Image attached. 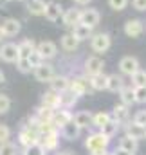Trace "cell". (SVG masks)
Wrapping results in <instances>:
<instances>
[{
	"mask_svg": "<svg viewBox=\"0 0 146 155\" xmlns=\"http://www.w3.org/2000/svg\"><path fill=\"white\" fill-rule=\"evenodd\" d=\"M60 132H61V135H63L67 141H74V139H78V137H79V134H81V126H79V124H76V123H74V119H72V121H69V123L60 130Z\"/></svg>",
	"mask_w": 146,
	"mask_h": 155,
	"instance_id": "15",
	"label": "cell"
},
{
	"mask_svg": "<svg viewBox=\"0 0 146 155\" xmlns=\"http://www.w3.org/2000/svg\"><path fill=\"white\" fill-rule=\"evenodd\" d=\"M60 97H61V108H72L76 105V101H78V96L74 94L71 88L60 92Z\"/></svg>",
	"mask_w": 146,
	"mask_h": 155,
	"instance_id": "27",
	"label": "cell"
},
{
	"mask_svg": "<svg viewBox=\"0 0 146 155\" xmlns=\"http://www.w3.org/2000/svg\"><path fill=\"white\" fill-rule=\"evenodd\" d=\"M18 143L27 148L31 144H36L40 143V123H38L35 117H31L18 132Z\"/></svg>",
	"mask_w": 146,
	"mask_h": 155,
	"instance_id": "1",
	"label": "cell"
},
{
	"mask_svg": "<svg viewBox=\"0 0 146 155\" xmlns=\"http://www.w3.org/2000/svg\"><path fill=\"white\" fill-rule=\"evenodd\" d=\"M108 144H110V137L103 135L101 132L90 134V135L87 137V141H85V148H87L88 152H92V150H99V148H108Z\"/></svg>",
	"mask_w": 146,
	"mask_h": 155,
	"instance_id": "3",
	"label": "cell"
},
{
	"mask_svg": "<svg viewBox=\"0 0 146 155\" xmlns=\"http://www.w3.org/2000/svg\"><path fill=\"white\" fill-rule=\"evenodd\" d=\"M92 114L88 112V110H79V112H76L74 114V123L76 124H79L81 128H88V126H92Z\"/></svg>",
	"mask_w": 146,
	"mask_h": 155,
	"instance_id": "21",
	"label": "cell"
},
{
	"mask_svg": "<svg viewBox=\"0 0 146 155\" xmlns=\"http://www.w3.org/2000/svg\"><path fill=\"white\" fill-rule=\"evenodd\" d=\"M126 135H130L132 139H137V141L146 139V126H141L137 123H130V124H126Z\"/></svg>",
	"mask_w": 146,
	"mask_h": 155,
	"instance_id": "20",
	"label": "cell"
},
{
	"mask_svg": "<svg viewBox=\"0 0 146 155\" xmlns=\"http://www.w3.org/2000/svg\"><path fill=\"white\" fill-rule=\"evenodd\" d=\"M79 16H81V11H78V9H67V11L63 13V16H61L63 25L74 27L76 24H79Z\"/></svg>",
	"mask_w": 146,
	"mask_h": 155,
	"instance_id": "22",
	"label": "cell"
},
{
	"mask_svg": "<svg viewBox=\"0 0 146 155\" xmlns=\"http://www.w3.org/2000/svg\"><path fill=\"white\" fill-rule=\"evenodd\" d=\"M78 45H79V40L76 38L72 33L61 36V49H63V51H67V52H74V51L78 49Z\"/></svg>",
	"mask_w": 146,
	"mask_h": 155,
	"instance_id": "25",
	"label": "cell"
},
{
	"mask_svg": "<svg viewBox=\"0 0 146 155\" xmlns=\"http://www.w3.org/2000/svg\"><path fill=\"white\" fill-rule=\"evenodd\" d=\"M79 22L94 29V27H96V25L99 24V13H98L96 9H85V11H81Z\"/></svg>",
	"mask_w": 146,
	"mask_h": 155,
	"instance_id": "14",
	"label": "cell"
},
{
	"mask_svg": "<svg viewBox=\"0 0 146 155\" xmlns=\"http://www.w3.org/2000/svg\"><path fill=\"white\" fill-rule=\"evenodd\" d=\"M40 144L45 148V152L56 150L58 144H60V132H58V128H52V130H49V132L40 134Z\"/></svg>",
	"mask_w": 146,
	"mask_h": 155,
	"instance_id": "2",
	"label": "cell"
},
{
	"mask_svg": "<svg viewBox=\"0 0 146 155\" xmlns=\"http://www.w3.org/2000/svg\"><path fill=\"white\" fill-rule=\"evenodd\" d=\"M18 51H20V58H29L33 51H36V45L33 40H24L18 43Z\"/></svg>",
	"mask_w": 146,
	"mask_h": 155,
	"instance_id": "31",
	"label": "cell"
},
{
	"mask_svg": "<svg viewBox=\"0 0 146 155\" xmlns=\"http://www.w3.org/2000/svg\"><path fill=\"white\" fill-rule=\"evenodd\" d=\"M123 87H124V79H123V78L117 76V74H110L107 90H110V92H121Z\"/></svg>",
	"mask_w": 146,
	"mask_h": 155,
	"instance_id": "29",
	"label": "cell"
},
{
	"mask_svg": "<svg viewBox=\"0 0 146 155\" xmlns=\"http://www.w3.org/2000/svg\"><path fill=\"white\" fill-rule=\"evenodd\" d=\"M119 71L123 72V74H126V76H134L137 71H139V61H137V58H134V56H124L121 61H119Z\"/></svg>",
	"mask_w": 146,
	"mask_h": 155,
	"instance_id": "9",
	"label": "cell"
},
{
	"mask_svg": "<svg viewBox=\"0 0 146 155\" xmlns=\"http://www.w3.org/2000/svg\"><path fill=\"white\" fill-rule=\"evenodd\" d=\"M52 116H54V110L41 105L40 108H36V112H35L33 117L36 119L38 123H52Z\"/></svg>",
	"mask_w": 146,
	"mask_h": 155,
	"instance_id": "24",
	"label": "cell"
},
{
	"mask_svg": "<svg viewBox=\"0 0 146 155\" xmlns=\"http://www.w3.org/2000/svg\"><path fill=\"white\" fill-rule=\"evenodd\" d=\"M4 38V31H2V27H0V40Z\"/></svg>",
	"mask_w": 146,
	"mask_h": 155,
	"instance_id": "51",
	"label": "cell"
},
{
	"mask_svg": "<svg viewBox=\"0 0 146 155\" xmlns=\"http://www.w3.org/2000/svg\"><path fill=\"white\" fill-rule=\"evenodd\" d=\"M108 5L114 11H123L128 5V0H108Z\"/></svg>",
	"mask_w": 146,
	"mask_h": 155,
	"instance_id": "42",
	"label": "cell"
},
{
	"mask_svg": "<svg viewBox=\"0 0 146 155\" xmlns=\"http://www.w3.org/2000/svg\"><path fill=\"white\" fill-rule=\"evenodd\" d=\"M9 139H11V128L7 124H0V144L9 143Z\"/></svg>",
	"mask_w": 146,
	"mask_h": 155,
	"instance_id": "39",
	"label": "cell"
},
{
	"mask_svg": "<svg viewBox=\"0 0 146 155\" xmlns=\"http://www.w3.org/2000/svg\"><path fill=\"white\" fill-rule=\"evenodd\" d=\"M134 7L137 11H146V0H134Z\"/></svg>",
	"mask_w": 146,
	"mask_h": 155,
	"instance_id": "45",
	"label": "cell"
},
{
	"mask_svg": "<svg viewBox=\"0 0 146 155\" xmlns=\"http://www.w3.org/2000/svg\"><path fill=\"white\" fill-rule=\"evenodd\" d=\"M103 69H105V61L99 56L87 58V61H85V74L87 76H96V74L103 72Z\"/></svg>",
	"mask_w": 146,
	"mask_h": 155,
	"instance_id": "7",
	"label": "cell"
},
{
	"mask_svg": "<svg viewBox=\"0 0 146 155\" xmlns=\"http://www.w3.org/2000/svg\"><path fill=\"white\" fill-rule=\"evenodd\" d=\"M117 148H121V150H124V152H128V153H135L137 148H139V141H137V139H132L130 135H123V137L119 139Z\"/></svg>",
	"mask_w": 146,
	"mask_h": 155,
	"instance_id": "18",
	"label": "cell"
},
{
	"mask_svg": "<svg viewBox=\"0 0 146 155\" xmlns=\"http://www.w3.org/2000/svg\"><path fill=\"white\" fill-rule=\"evenodd\" d=\"M119 94H121V103H123V105L130 107V105L135 103V92H134L132 87H123Z\"/></svg>",
	"mask_w": 146,
	"mask_h": 155,
	"instance_id": "32",
	"label": "cell"
},
{
	"mask_svg": "<svg viewBox=\"0 0 146 155\" xmlns=\"http://www.w3.org/2000/svg\"><path fill=\"white\" fill-rule=\"evenodd\" d=\"M134 123L141 124V126H146V110H141L134 116Z\"/></svg>",
	"mask_w": 146,
	"mask_h": 155,
	"instance_id": "44",
	"label": "cell"
},
{
	"mask_svg": "<svg viewBox=\"0 0 146 155\" xmlns=\"http://www.w3.org/2000/svg\"><path fill=\"white\" fill-rule=\"evenodd\" d=\"M0 60H4L7 63H16L20 60L18 45H15V43H4L0 47Z\"/></svg>",
	"mask_w": 146,
	"mask_h": 155,
	"instance_id": "6",
	"label": "cell"
},
{
	"mask_svg": "<svg viewBox=\"0 0 146 155\" xmlns=\"http://www.w3.org/2000/svg\"><path fill=\"white\" fill-rule=\"evenodd\" d=\"M112 45V40L107 33H98L90 38V47L94 52H107Z\"/></svg>",
	"mask_w": 146,
	"mask_h": 155,
	"instance_id": "5",
	"label": "cell"
},
{
	"mask_svg": "<svg viewBox=\"0 0 146 155\" xmlns=\"http://www.w3.org/2000/svg\"><path fill=\"white\" fill-rule=\"evenodd\" d=\"M132 83H134V87H146V72L144 71H137L134 76H132Z\"/></svg>",
	"mask_w": 146,
	"mask_h": 155,
	"instance_id": "36",
	"label": "cell"
},
{
	"mask_svg": "<svg viewBox=\"0 0 146 155\" xmlns=\"http://www.w3.org/2000/svg\"><path fill=\"white\" fill-rule=\"evenodd\" d=\"M114 155H134V153H128V152H124V150H121V148H115L114 152H112Z\"/></svg>",
	"mask_w": 146,
	"mask_h": 155,
	"instance_id": "47",
	"label": "cell"
},
{
	"mask_svg": "<svg viewBox=\"0 0 146 155\" xmlns=\"http://www.w3.org/2000/svg\"><path fill=\"white\" fill-rule=\"evenodd\" d=\"M9 108H11V99H9V96L0 94V114L9 112Z\"/></svg>",
	"mask_w": 146,
	"mask_h": 155,
	"instance_id": "40",
	"label": "cell"
},
{
	"mask_svg": "<svg viewBox=\"0 0 146 155\" xmlns=\"http://www.w3.org/2000/svg\"><path fill=\"white\" fill-rule=\"evenodd\" d=\"M108 152V148H99V150H92V152H88L90 155H105Z\"/></svg>",
	"mask_w": 146,
	"mask_h": 155,
	"instance_id": "46",
	"label": "cell"
},
{
	"mask_svg": "<svg viewBox=\"0 0 146 155\" xmlns=\"http://www.w3.org/2000/svg\"><path fill=\"white\" fill-rule=\"evenodd\" d=\"M88 79H90V85L94 90H105L108 85V76H105L103 72H99L96 76H88Z\"/></svg>",
	"mask_w": 146,
	"mask_h": 155,
	"instance_id": "28",
	"label": "cell"
},
{
	"mask_svg": "<svg viewBox=\"0 0 146 155\" xmlns=\"http://www.w3.org/2000/svg\"><path fill=\"white\" fill-rule=\"evenodd\" d=\"M72 35L76 36V38L79 40H88V38H92V27H88V25H85V24H76L72 27Z\"/></svg>",
	"mask_w": 146,
	"mask_h": 155,
	"instance_id": "23",
	"label": "cell"
},
{
	"mask_svg": "<svg viewBox=\"0 0 146 155\" xmlns=\"http://www.w3.org/2000/svg\"><path fill=\"white\" fill-rule=\"evenodd\" d=\"M2 31H4V36H15L20 33V22L15 20V18H7L2 22Z\"/></svg>",
	"mask_w": 146,
	"mask_h": 155,
	"instance_id": "17",
	"label": "cell"
},
{
	"mask_svg": "<svg viewBox=\"0 0 146 155\" xmlns=\"http://www.w3.org/2000/svg\"><path fill=\"white\" fill-rule=\"evenodd\" d=\"M0 155H18V148L13 143H4L0 144Z\"/></svg>",
	"mask_w": 146,
	"mask_h": 155,
	"instance_id": "37",
	"label": "cell"
},
{
	"mask_svg": "<svg viewBox=\"0 0 146 155\" xmlns=\"http://www.w3.org/2000/svg\"><path fill=\"white\" fill-rule=\"evenodd\" d=\"M27 9H29V13L31 15H45V9H47V4L43 2V0H29V4H27Z\"/></svg>",
	"mask_w": 146,
	"mask_h": 155,
	"instance_id": "30",
	"label": "cell"
},
{
	"mask_svg": "<svg viewBox=\"0 0 146 155\" xmlns=\"http://www.w3.org/2000/svg\"><path fill=\"white\" fill-rule=\"evenodd\" d=\"M56 155H72V152H69V150H65V152H58Z\"/></svg>",
	"mask_w": 146,
	"mask_h": 155,
	"instance_id": "50",
	"label": "cell"
},
{
	"mask_svg": "<svg viewBox=\"0 0 146 155\" xmlns=\"http://www.w3.org/2000/svg\"><path fill=\"white\" fill-rule=\"evenodd\" d=\"M29 61H31V65L36 69L38 65H41V63H43V58H41V54H40L38 51H33V52H31V56H29Z\"/></svg>",
	"mask_w": 146,
	"mask_h": 155,
	"instance_id": "43",
	"label": "cell"
},
{
	"mask_svg": "<svg viewBox=\"0 0 146 155\" xmlns=\"http://www.w3.org/2000/svg\"><path fill=\"white\" fill-rule=\"evenodd\" d=\"M135 103H146V87H135Z\"/></svg>",
	"mask_w": 146,
	"mask_h": 155,
	"instance_id": "41",
	"label": "cell"
},
{
	"mask_svg": "<svg viewBox=\"0 0 146 155\" xmlns=\"http://www.w3.org/2000/svg\"><path fill=\"white\" fill-rule=\"evenodd\" d=\"M72 114L69 112V108H61V110H54V116H52V124L58 128V130H61L69 121H72Z\"/></svg>",
	"mask_w": 146,
	"mask_h": 155,
	"instance_id": "11",
	"label": "cell"
},
{
	"mask_svg": "<svg viewBox=\"0 0 146 155\" xmlns=\"http://www.w3.org/2000/svg\"><path fill=\"white\" fill-rule=\"evenodd\" d=\"M16 67H18V71H20L22 74H27V72H31V69H35V67L31 65L29 58H20V60L16 61Z\"/></svg>",
	"mask_w": 146,
	"mask_h": 155,
	"instance_id": "38",
	"label": "cell"
},
{
	"mask_svg": "<svg viewBox=\"0 0 146 155\" xmlns=\"http://www.w3.org/2000/svg\"><path fill=\"white\" fill-rule=\"evenodd\" d=\"M41 105L43 107H49V108H52V110H56V108H61V97H60V92H56V90H49V92H45L43 96H41Z\"/></svg>",
	"mask_w": 146,
	"mask_h": 155,
	"instance_id": "10",
	"label": "cell"
},
{
	"mask_svg": "<svg viewBox=\"0 0 146 155\" xmlns=\"http://www.w3.org/2000/svg\"><path fill=\"white\" fill-rule=\"evenodd\" d=\"M69 88L72 90L78 97H79V96H85V94H90V92L94 90V88H92V85H90V79H88V78H83V76L72 78V79H71Z\"/></svg>",
	"mask_w": 146,
	"mask_h": 155,
	"instance_id": "4",
	"label": "cell"
},
{
	"mask_svg": "<svg viewBox=\"0 0 146 155\" xmlns=\"http://www.w3.org/2000/svg\"><path fill=\"white\" fill-rule=\"evenodd\" d=\"M119 126H121V124H119L117 121L110 119L108 123H107V124H105V126H103V128L99 130V132H101L103 135H107V137H110V139H112V137H114V135H115V134L119 132Z\"/></svg>",
	"mask_w": 146,
	"mask_h": 155,
	"instance_id": "33",
	"label": "cell"
},
{
	"mask_svg": "<svg viewBox=\"0 0 146 155\" xmlns=\"http://www.w3.org/2000/svg\"><path fill=\"white\" fill-rule=\"evenodd\" d=\"M4 81H5V74H4V72H2V71H0V85H2V83H4Z\"/></svg>",
	"mask_w": 146,
	"mask_h": 155,
	"instance_id": "49",
	"label": "cell"
},
{
	"mask_svg": "<svg viewBox=\"0 0 146 155\" xmlns=\"http://www.w3.org/2000/svg\"><path fill=\"white\" fill-rule=\"evenodd\" d=\"M105 155H114V153H112V152H107V153H105Z\"/></svg>",
	"mask_w": 146,
	"mask_h": 155,
	"instance_id": "52",
	"label": "cell"
},
{
	"mask_svg": "<svg viewBox=\"0 0 146 155\" xmlns=\"http://www.w3.org/2000/svg\"><path fill=\"white\" fill-rule=\"evenodd\" d=\"M128 117H130V110H128V107L126 105H115L114 107V112H112V119L114 121H117L119 124H124V123H128Z\"/></svg>",
	"mask_w": 146,
	"mask_h": 155,
	"instance_id": "16",
	"label": "cell"
},
{
	"mask_svg": "<svg viewBox=\"0 0 146 155\" xmlns=\"http://www.w3.org/2000/svg\"><path fill=\"white\" fill-rule=\"evenodd\" d=\"M143 31H144V25H143V22L137 20V18L128 20V22L124 24V33H126L130 38H137V36H141Z\"/></svg>",
	"mask_w": 146,
	"mask_h": 155,
	"instance_id": "13",
	"label": "cell"
},
{
	"mask_svg": "<svg viewBox=\"0 0 146 155\" xmlns=\"http://www.w3.org/2000/svg\"><path fill=\"white\" fill-rule=\"evenodd\" d=\"M74 2H76L78 5H87V4H88L90 0H74Z\"/></svg>",
	"mask_w": 146,
	"mask_h": 155,
	"instance_id": "48",
	"label": "cell"
},
{
	"mask_svg": "<svg viewBox=\"0 0 146 155\" xmlns=\"http://www.w3.org/2000/svg\"><path fill=\"white\" fill-rule=\"evenodd\" d=\"M63 16V11H61V5L56 4V2H49L47 4V9H45V18L51 20V22H56Z\"/></svg>",
	"mask_w": 146,
	"mask_h": 155,
	"instance_id": "19",
	"label": "cell"
},
{
	"mask_svg": "<svg viewBox=\"0 0 146 155\" xmlns=\"http://www.w3.org/2000/svg\"><path fill=\"white\" fill-rule=\"evenodd\" d=\"M110 119H112V114H107V112H99V114H96V116L92 117V126H98L99 130L108 123Z\"/></svg>",
	"mask_w": 146,
	"mask_h": 155,
	"instance_id": "34",
	"label": "cell"
},
{
	"mask_svg": "<svg viewBox=\"0 0 146 155\" xmlns=\"http://www.w3.org/2000/svg\"><path fill=\"white\" fill-rule=\"evenodd\" d=\"M36 51L41 54V58L43 60H51V58H54L56 56V52H58V47H56V43H52V41H40L36 45Z\"/></svg>",
	"mask_w": 146,
	"mask_h": 155,
	"instance_id": "12",
	"label": "cell"
},
{
	"mask_svg": "<svg viewBox=\"0 0 146 155\" xmlns=\"http://www.w3.org/2000/svg\"><path fill=\"white\" fill-rule=\"evenodd\" d=\"M69 85H71V79L67 76H56L52 78V81H51V88L52 90H56V92H63V90H67L69 88Z\"/></svg>",
	"mask_w": 146,
	"mask_h": 155,
	"instance_id": "26",
	"label": "cell"
},
{
	"mask_svg": "<svg viewBox=\"0 0 146 155\" xmlns=\"http://www.w3.org/2000/svg\"><path fill=\"white\" fill-rule=\"evenodd\" d=\"M54 76H56L54 67L49 65V63H41V65H38L36 69H35V78H36L38 81H41V83H51Z\"/></svg>",
	"mask_w": 146,
	"mask_h": 155,
	"instance_id": "8",
	"label": "cell"
},
{
	"mask_svg": "<svg viewBox=\"0 0 146 155\" xmlns=\"http://www.w3.org/2000/svg\"><path fill=\"white\" fill-rule=\"evenodd\" d=\"M22 155H45V148L40 143H36V144H31V146L24 148V153Z\"/></svg>",
	"mask_w": 146,
	"mask_h": 155,
	"instance_id": "35",
	"label": "cell"
}]
</instances>
